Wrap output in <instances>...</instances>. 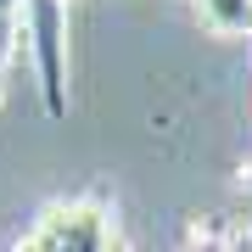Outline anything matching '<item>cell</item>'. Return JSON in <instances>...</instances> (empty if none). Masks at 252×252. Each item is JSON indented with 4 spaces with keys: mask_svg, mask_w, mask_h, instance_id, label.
<instances>
[{
    "mask_svg": "<svg viewBox=\"0 0 252 252\" xmlns=\"http://www.w3.org/2000/svg\"><path fill=\"white\" fill-rule=\"evenodd\" d=\"M0 101H6V84H0Z\"/></svg>",
    "mask_w": 252,
    "mask_h": 252,
    "instance_id": "9",
    "label": "cell"
},
{
    "mask_svg": "<svg viewBox=\"0 0 252 252\" xmlns=\"http://www.w3.org/2000/svg\"><path fill=\"white\" fill-rule=\"evenodd\" d=\"M112 235H118L112 219L101 213L95 202H79V224H73V247H67V252H107Z\"/></svg>",
    "mask_w": 252,
    "mask_h": 252,
    "instance_id": "4",
    "label": "cell"
},
{
    "mask_svg": "<svg viewBox=\"0 0 252 252\" xmlns=\"http://www.w3.org/2000/svg\"><path fill=\"white\" fill-rule=\"evenodd\" d=\"M73 224H79V202H56L28 224V235L11 252H67L73 247Z\"/></svg>",
    "mask_w": 252,
    "mask_h": 252,
    "instance_id": "2",
    "label": "cell"
},
{
    "mask_svg": "<svg viewBox=\"0 0 252 252\" xmlns=\"http://www.w3.org/2000/svg\"><path fill=\"white\" fill-rule=\"evenodd\" d=\"M23 39L34 51L45 112L67 118V0H23Z\"/></svg>",
    "mask_w": 252,
    "mask_h": 252,
    "instance_id": "1",
    "label": "cell"
},
{
    "mask_svg": "<svg viewBox=\"0 0 252 252\" xmlns=\"http://www.w3.org/2000/svg\"><path fill=\"white\" fill-rule=\"evenodd\" d=\"M185 247H224V219L219 213H202L185 224Z\"/></svg>",
    "mask_w": 252,
    "mask_h": 252,
    "instance_id": "5",
    "label": "cell"
},
{
    "mask_svg": "<svg viewBox=\"0 0 252 252\" xmlns=\"http://www.w3.org/2000/svg\"><path fill=\"white\" fill-rule=\"evenodd\" d=\"M107 252H135V247H129L124 235H112V247H107Z\"/></svg>",
    "mask_w": 252,
    "mask_h": 252,
    "instance_id": "8",
    "label": "cell"
},
{
    "mask_svg": "<svg viewBox=\"0 0 252 252\" xmlns=\"http://www.w3.org/2000/svg\"><path fill=\"white\" fill-rule=\"evenodd\" d=\"M219 252H252V219H224V247Z\"/></svg>",
    "mask_w": 252,
    "mask_h": 252,
    "instance_id": "6",
    "label": "cell"
},
{
    "mask_svg": "<svg viewBox=\"0 0 252 252\" xmlns=\"http://www.w3.org/2000/svg\"><path fill=\"white\" fill-rule=\"evenodd\" d=\"M196 17L207 34L235 39V34H252V0H196Z\"/></svg>",
    "mask_w": 252,
    "mask_h": 252,
    "instance_id": "3",
    "label": "cell"
},
{
    "mask_svg": "<svg viewBox=\"0 0 252 252\" xmlns=\"http://www.w3.org/2000/svg\"><path fill=\"white\" fill-rule=\"evenodd\" d=\"M0 17H23V0H0Z\"/></svg>",
    "mask_w": 252,
    "mask_h": 252,
    "instance_id": "7",
    "label": "cell"
}]
</instances>
